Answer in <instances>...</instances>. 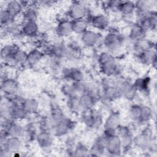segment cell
<instances>
[{"label":"cell","mask_w":157,"mask_h":157,"mask_svg":"<svg viewBox=\"0 0 157 157\" xmlns=\"http://www.w3.org/2000/svg\"><path fill=\"white\" fill-rule=\"evenodd\" d=\"M37 30V24L35 21H26L23 27V31L24 34L29 36L34 35L36 33Z\"/></svg>","instance_id":"8992f818"},{"label":"cell","mask_w":157,"mask_h":157,"mask_svg":"<svg viewBox=\"0 0 157 157\" xmlns=\"http://www.w3.org/2000/svg\"><path fill=\"white\" fill-rule=\"evenodd\" d=\"M121 1H109L106 2H104L105 4V7L109 9V10L115 12L119 11L120 5L121 4Z\"/></svg>","instance_id":"4fadbf2b"},{"label":"cell","mask_w":157,"mask_h":157,"mask_svg":"<svg viewBox=\"0 0 157 157\" xmlns=\"http://www.w3.org/2000/svg\"><path fill=\"white\" fill-rule=\"evenodd\" d=\"M13 17L10 13L5 9H1V20L2 25H7L11 23Z\"/></svg>","instance_id":"5bb4252c"},{"label":"cell","mask_w":157,"mask_h":157,"mask_svg":"<svg viewBox=\"0 0 157 157\" xmlns=\"http://www.w3.org/2000/svg\"><path fill=\"white\" fill-rule=\"evenodd\" d=\"M92 23L98 28H104L107 26V19L103 15H99L92 18Z\"/></svg>","instance_id":"ba28073f"},{"label":"cell","mask_w":157,"mask_h":157,"mask_svg":"<svg viewBox=\"0 0 157 157\" xmlns=\"http://www.w3.org/2000/svg\"><path fill=\"white\" fill-rule=\"evenodd\" d=\"M25 112H32L34 111L37 109V105L35 101L28 100L24 102L23 106Z\"/></svg>","instance_id":"2e32d148"},{"label":"cell","mask_w":157,"mask_h":157,"mask_svg":"<svg viewBox=\"0 0 157 157\" xmlns=\"http://www.w3.org/2000/svg\"><path fill=\"white\" fill-rule=\"evenodd\" d=\"M144 34V30L142 26H135L132 29L131 36L133 39L136 40H141Z\"/></svg>","instance_id":"8fae6325"},{"label":"cell","mask_w":157,"mask_h":157,"mask_svg":"<svg viewBox=\"0 0 157 157\" xmlns=\"http://www.w3.org/2000/svg\"><path fill=\"white\" fill-rule=\"evenodd\" d=\"M86 27V23L82 18L74 20L72 23V31H75L77 33L84 32Z\"/></svg>","instance_id":"9c48e42d"},{"label":"cell","mask_w":157,"mask_h":157,"mask_svg":"<svg viewBox=\"0 0 157 157\" xmlns=\"http://www.w3.org/2000/svg\"><path fill=\"white\" fill-rule=\"evenodd\" d=\"M4 9L13 18L14 17L19 15L22 12L23 7L20 1H10L7 2V3L6 4V6Z\"/></svg>","instance_id":"3957f363"},{"label":"cell","mask_w":157,"mask_h":157,"mask_svg":"<svg viewBox=\"0 0 157 157\" xmlns=\"http://www.w3.org/2000/svg\"><path fill=\"white\" fill-rule=\"evenodd\" d=\"M91 97L89 96H83V98H82V99L80 100L79 104L80 106L82 107H88L91 105Z\"/></svg>","instance_id":"e0dca14e"},{"label":"cell","mask_w":157,"mask_h":157,"mask_svg":"<svg viewBox=\"0 0 157 157\" xmlns=\"http://www.w3.org/2000/svg\"><path fill=\"white\" fill-rule=\"evenodd\" d=\"M24 19L26 21H35L37 17V12L34 6H31L25 9L23 12Z\"/></svg>","instance_id":"5b68a950"},{"label":"cell","mask_w":157,"mask_h":157,"mask_svg":"<svg viewBox=\"0 0 157 157\" xmlns=\"http://www.w3.org/2000/svg\"><path fill=\"white\" fill-rule=\"evenodd\" d=\"M69 10V15L74 18V20L81 19L84 17L86 12V2L83 1H74L71 4Z\"/></svg>","instance_id":"6da1fadb"},{"label":"cell","mask_w":157,"mask_h":157,"mask_svg":"<svg viewBox=\"0 0 157 157\" xmlns=\"http://www.w3.org/2000/svg\"><path fill=\"white\" fill-rule=\"evenodd\" d=\"M42 58V53L37 50L33 51L29 53L27 57V60L30 64H35Z\"/></svg>","instance_id":"9a60e30c"},{"label":"cell","mask_w":157,"mask_h":157,"mask_svg":"<svg viewBox=\"0 0 157 157\" xmlns=\"http://www.w3.org/2000/svg\"><path fill=\"white\" fill-rule=\"evenodd\" d=\"M2 86L4 92H7L8 93H12V92L15 91L17 88L15 83L12 80H4Z\"/></svg>","instance_id":"7c38bea8"},{"label":"cell","mask_w":157,"mask_h":157,"mask_svg":"<svg viewBox=\"0 0 157 157\" xmlns=\"http://www.w3.org/2000/svg\"><path fill=\"white\" fill-rule=\"evenodd\" d=\"M136 10L134 2L122 1L120 7L119 11L124 15H130Z\"/></svg>","instance_id":"277c9868"},{"label":"cell","mask_w":157,"mask_h":157,"mask_svg":"<svg viewBox=\"0 0 157 157\" xmlns=\"http://www.w3.org/2000/svg\"><path fill=\"white\" fill-rule=\"evenodd\" d=\"M59 34L62 36L67 35L72 31V23L67 21H63L58 25V28Z\"/></svg>","instance_id":"52a82bcc"},{"label":"cell","mask_w":157,"mask_h":157,"mask_svg":"<svg viewBox=\"0 0 157 157\" xmlns=\"http://www.w3.org/2000/svg\"><path fill=\"white\" fill-rule=\"evenodd\" d=\"M155 1H137L134 2L136 10L140 13L144 14L151 11L153 5H156Z\"/></svg>","instance_id":"7a4b0ae2"},{"label":"cell","mask_w":157,"mask_h":157,"mask_svg":"<svg viewBox=\"0 0 157 157\" xmlns=\"http://www.w3.org/2000/svg\"><path fill=\"white\" fill-rule=\"evenodd\" d=\"M97 39L95 34L91 32H85L83 34V40L88 45H93L95 43Z\"/></svg>","instance_id":"30bf717a"}]
</instances>
